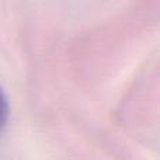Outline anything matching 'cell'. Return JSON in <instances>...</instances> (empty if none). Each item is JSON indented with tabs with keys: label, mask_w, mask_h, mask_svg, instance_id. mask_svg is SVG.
<instances>
[{
	"label": "cell",
	"mask_w": 160,
	"mask_h": 160,
	"mask_svg": "<svg viewBox=\"0 0 160 160\" xmlns=\"http://www.w3.org/2000/svg\"><path fill=\"white\" fill-rule=\"evenodd\" d=\"M7 118H8V104H7L4 93H3V90L0 88V129L6 125Z\"/></svg>",
	"instance_id": "obj_1"
}]
</instances>
